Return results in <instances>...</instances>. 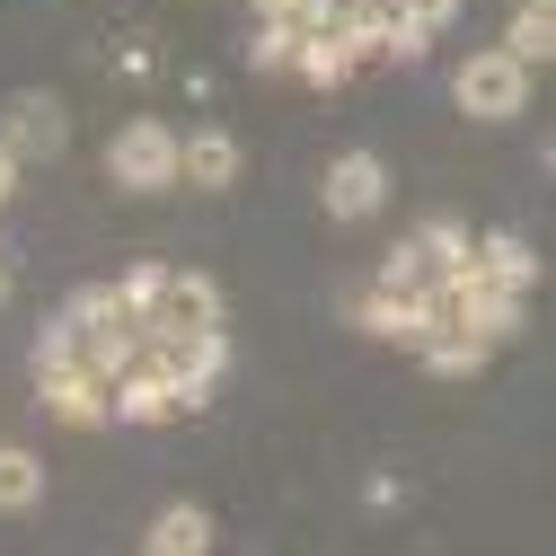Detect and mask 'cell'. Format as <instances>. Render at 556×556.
I'll return each instance as SVG.
<instances>
[{
	"label": "cell",
	"instance_id": "cell-1",
	"mask_svg": "<svg viewBox=\"0 0 556 556\" xmlns=\"http://www.w3.org/2000/svg\"><path fill=\"white\" fill-rule=\"evenodd\" d=\"M142 371H160V380H168L177 415L213 406V397H222V380H230V327H203V336H151V344H142Z\"/></svg>",
	"mask_w": 556,
	"mask_h": 556
},
{
	"label": "cell",
	"instance_id": "cell-2",
	"mask_svg": "<svg viewBox=\"0 0 556 556\" xmlns=\"http://www.w3.org/2000/svg\"><path fill=\"white\" fill-rule=\"evenodd\" d=\"M530 80H539V72H521L504 45H485V53H468L459 72H451V106L477 115V124H513V115L530 106Z\"/></svg>",
	"mask_w": 556,
	"mask_h": 556
},
{
	"label": "cell",
	"instance_id": "cell-3",
	"mask_svg": "<svg viewBox=\"0 0 556 556\" xmlns=\"http://www.w3.org/2000/svg\"><path fill=\"white\" fill-rule=\"evenodd\" d=\"M106 177H115L124 194H168V186H177V132H168L160 115L115 124V142H106Z\"/></svg>",
	"mask_w": 556,
	"mask_h": 556
},
{
	"label": "cell",
	"instance_id": "cell-4",
	"mask_svg": "<svg viewBox=\"0 0 556 556\" xmlns=\"http://www.w3.org/2000/svg\"><path fill=\"white\" fill-rule=\"evenodd\" d=\"M344 318H354L363 336H389V344H406V354H415V344H425V336H442L451 327V309H442V292L425 283V292H363V301H344Z\"/></svg>",
	"mask_w": 556,
	"mask_h": 556
},
{
	"label": "cell",
	"instance_id": "cell-5",
	"mask_svg": "<svg viewBox=\"0 0 556 556\" xmlns=\"http://www.w3.org/2000/svg\"><path fill=\"white\" fill-rule=\"evenodd\" d=\"M0 142L18 151V168L62 160V151H72V115H62V98H53V89H18V98H10V115H0Z\"/></svg>",
	"mask_w": 556,
	"mask_h": 556
},
{
	"label": "cell",
	"instance_id": "cell-6",
	"mask_svg": "<svg viewBox=\"0 0 556 556\" xmlns=\"http://www.w3.org/2000/svg\"><path fill=\"white\" fill-rule=\"evenodd\" d=\"M203 327H230L222 274H203V265H168V292H160V318H151V336H203Z\"/></svg>",
	"mask_w": 556,
	"mask_h": 556
},
{
	"label": "cell",
	"instance_id": "cell-7",
	"mask_svg": "<svg viewBox=\"0 0 556 556\" xmlns=\"http://www.w3.org/2000/svg\"><path fill=\"white\" fill-rule=\"evenodd\" d=\"M36 397H45V415H53V425H72V433L115 425L106 380H98V371H80V354H72V363H45V371H36Z\"/></svg>",
	"mask_w": 556,
	"mask_h": 556
},
{
	"label": "cell",
	"instance_id": "cell-8",
	"mask_svg": "<svg viewBox=\"0 0 556 556\" xmlns=\"http://www.w3.org/2000/svg\"><path fill=\"white\" fill-rule=\"evenodd\" d=\"M318 203H327L336 222H371L380 203H389V168H380L371 151H336L327 177H318Z\"/></svg>",
	"mask_w": 556,
	"mask_h": 556
},
{
	"label": "cell",
	"instance_id": "cell-9",
	"mask_svg": "<svg viewBox=\"0 0 556 556\" xmlns=\"http://www.w3.org/2000/svg\"><path fill=\"white\" fill-rule=\"evenodd\" d=\"M239 168H248V151H239L230 124H194V132H177V186L222 194V186H239Z\"/></svg>",
	"mask_w": 556,
	"mask_h": 556
},
{
	"label": "cell",
	"instance_id": "cell-10",
	"mask_svg": "<svg viewBox=\"0 0 556 556\" xmlns=\"http://www.w3.org/2000/svg\"><path fill=\"white\" fill-rule=\"evenodd\" d=\"M213 547H222V521L203 504H160L142 530V556H213Z\"/></svg>",
	"mask_w": 556,
	"mask_h": 556
},
{
	"label": "cell",
	"instance_id": "cell-11",
	"mask_svg": "<svg viewBox=\"0 0 556 556\" xmlns=\"http://www.w3.org/2000/svg\"><path fill=\"white\" fill-rule=\"evenodd\" d=\"M468 256H477L485 283H504V292H521V301H530V283H539V248H530L521 230H485Z\"/></svg>",
	"mask_w": 556,
	"mask_h": 556
},
{
	"label": "cell",
	"instance_id": "cell-12",
	"mask_svg": "<svg viewBox=\"0 0 556 556\" xmlns=\"http://www.w3.org/2000/svg\"><path fill=\"white\" fill-rule=\"evenodd\" d=\"M106 406H115V425H177L168 380H160V371H142V363H132V371L106 389Z\"/></svg>",
	"mask_w": 556,
	"mask_h": 556
},
{
	"label": "cell",
	"instance_id": "cell-13",
	"mask_svg": "<svg viewBox=\"0 0 556 556\" xmlns=\"http://www.w3.org/2000/svg\"><path fill=\"white\" fill-rule=\"evenodd\" d=\"M415 363H425L433 380H477L485 363H495V344H485V336H468V327H442V336H425V344H415Z\"/></svg>",
	"mask_w": 556,
	"mask_h": 556
},
{
	"label": "cell",
	"instance_id": "cell-14",
	"mask_svg": "<svg viewBox=\"0 0 556 556\" xmlns=\"http://www.w3.org/2000/svg\"><path fill=\"white\" fill-rule=\"evenodd\" d=\"M354 72H363V62L344 53L336 27H327V36H301V53H292V80H301V89H344Z\"/></svg>",
	"mask_w": 556,
	"mask_h": 556
},
{
	"label": "cell",
	"instance_id": "cell-15",
	"mask_svg": "<svg viewBox=\"0 0 556 556\" xmlns=\"http://www.w3.org/2000/svg\"><path fill=\"white\" fill-rule=\"evenodd\" d=\"M142 344H151V336L132 327V318H124V327H98V336H80V371H98V380L115 389L132 363H142Z\"/></svg>",
	"mask_w": 556,
	"mask_h": 556
},
{
	"label": "cell",
	"instance_id": "cell-16",
	"mask_svg": "<svg viewBox=\"0 0 556 556\" xmlns=\"http://www.w3.org/2000/svg\"><path fill=\"white\" fill-rule=\"evenodd\" d=\"M160 292H168V265H160V256H132V265L115 274V309L142 327V336H151V318H160Z\"/></svg>",
	"mask_w": 556,
	"mask_h": 556
},
{
	"label": "cell",
	"instance_id": "cell-17",
	"mask_svg": "<svg viewBox=\"0 0 556 556\" xmlns=\"http://www.w3.org/2000/svg\"><path fill=\"white\" fill-rule=\"evenodd\" d=\"M45 504V459L27 442H0V513H36Z\"/></svg>",
	"mask_w": 556,
	"mask_h": 556
},
{
	"label": "cell",
	"instance_id": "cell-18",
	"mask_svg": "<svg viewBox=\"0 0 556 556\" xmlns=\"http://www.w3.org/2000/svg\"><path fill=\"white\" fill-rule=\"evenodd\" d=\"M389 18H397V10H380V0H344V10H336V36H344V53H354V62H380V45H389Z\"/></svg>",
	"mask_w": 556,
	"mask_h": 556
},
{
	"label": "cell",
	"instance_id": "cell-19",
	"mask_svg": "<svg viewBox=\"0 0 556 556\" xmlns=\"http://www.w3.org/2000/svg\"><path fill=\"white\" fill-rule=\"evenodd\" d=\"M504 53L521 62V72H547V62H556V18H547V10H513Z\"/></svg>",
	"mask_w": 556,
	"mask_h": 556
},
{
	"label": "cell",
	"instance_id": "cell-20",
	"mask_svg": "<svg viewBox=\"0 0 556 556\" xmlns=\"http://www.w3.org/2000/svg\"><path fill=\"white\" fill-rule=\"evenodd\" d=\"M415 248H425V265H433V283H442V274H459V265H468L477 230H468V222H451V213H433L425 230H415Z\"/></svg>",
	"mask_w": 556,
	"mask_h": 556
},
{
	"label": "cell",
	"instance_id": "cell-21",
	"mask_svg": "<svg viewBox=\"0 0 556 556\" xmlns=\"http://www.w3.org/2000/svg\"><path fill=\"white\" fill-rule=\"evenodd\" d=\"M62 318H72V336H98V327H124V309H115V283H80L72 301H62Z\"/></svg>",
	"mask_w": 556,
	"mask_h": 556
},
{
	"label": "cell",
	"instance_id": "cell-22",
	"mask_svg": "<svg viewBox=\"0 0 556 556\" xmlns=\"http://www.w3.org/2000/svg\"><path fill=\"white\" fill-rule=\"evenodd\" d=\"M371 283H380V292H425V283H433V265H425V248H415V239H397V248L380 256Z\"/></svg>",
	"mask_w": 556,
	"mask_h": 556
},
{
	"label": "cell",
	"instance_id": "cell-23",
	"mask_svg": "<svg viewBox=\"0 0 556 556\" xmlns=\"http://www.w3.org/2000/svg\"><path fill=\"white\" fill-rule=\"evenodd\" d=\"M292 53H301V27H256V45H248V72H265V80H292Z\"/></svg>",
	"mask_w": 556,
	"mask_h": 556
},
{
	"label": "cell",
	"instance_id": "cell-24",
	"mask_svg": "<svg viewBox=\"0 0 556 556\" xmlns=\"http://www.w3.org/2000/svg\"><path fill=\"white\" fill-rule=\"evenodd\" d=\"M256 27H301V0H248Z\"/></svg>",
	"mask_w": 556,
	"mask_h": 556
},
{
	"label": "cell",
	"instance_id": "cell-25",
	"mask_svg": "<svg viewBox=\"0 0 556 556\" xmlns=\"http://www.w3.org/2000/svg\"><path fill=\"white\" fill-rule=\"evenodd\" d=\"M18 177H27V168H18V151H10V142H0V203H10V194H18Z\"/></svg>",
	"mask_w": 556,
	"mask_h": 556
},
{
	"label": "cell",
	"instance_id": "cell-26",
	"mask_svg": "<svg viewBox=\"0 0 556 556\" xmlns=\"http://www.w3.org/2000/svg\"><path fill=\"white\" fill-rule=\"evenodd\" d=\"M0 301H10V248H0Z\"/></svg>",
	"mask_w": 556,
	"mask_h": 556
},
{
	"label": "cell",
	"instance_id": "cell-27",
	"mask_svg": "<svg viewBox=\"0 0 556 556\" xmlns=\"http://www.w3.org/2000/svg\"><path fill=\"white\" fill-rule=\"evenodd\" d=\"M521 10H547V0H521Z\"/></svg>",
	"mask_w": 556,
	"mask_h": 556
}]
</instances>
